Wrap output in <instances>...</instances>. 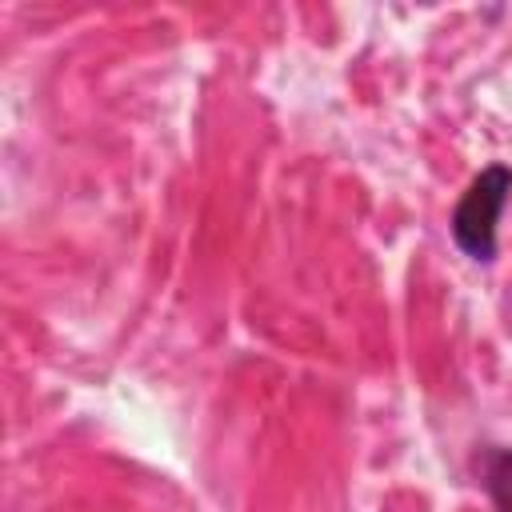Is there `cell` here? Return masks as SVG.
I'll return each instance as SVG.
<instances>
[{"label": "cell", "instance_id": "6da1fadb", "mask_svg": "<svg viewBox=\"0 0 512 512\" xmlns=\"http://www.w3.org/2000/svg\"><path fill=\"white\" fill-rule=\"evenodd\" d=\"M508 196H512V168L508 164H488L480 168L468 188L460 192L456 208H452V240L456 248L476 260V264H492L496 260V224L508 208Z\"/></svg>", "mask_w": 512, "mask_h": 512}, {"label": "cell", "instance_id": "7a4b0ae2", "mask_svg": "<svg viewBox=\"0 0 512 512\" xmlns=\"http://www.w3.org/2000/svg\"><path fill=\"white\" fill-rule=\"evenodd\" d=\"M472 468H476V484L488 492L492 508L496 512H512V448L484 444L472 456Z\"/></svg>", "mask_w": 512, "mask_h": 512}]
</instances>
